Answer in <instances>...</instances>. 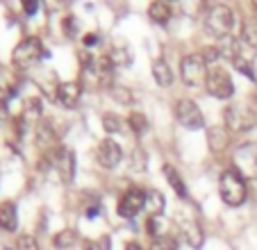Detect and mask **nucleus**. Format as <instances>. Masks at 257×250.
Returning a JSON list of instances; mask_svg holds the SVG:
<instances>
[{"instance_id": "nucleus-21", "label": "nucleus", "mask_w": 257, "mask_h": 250, "mask_svg": "<svg viewBox=\"0 0 257 250\" xmlns=\"http://www.w3.org/2000/svg\"><path fill=\"white\" fill-rule=\"evenodd\" d=\"M164 175H166V180H169L171 189H173L180 198H187V187H185V182H182V178L178 175V171H175L173 166H164Z\"/></svg>"}, {"instance_id": "nucleus-25", "label": "nucleus", "mask_w": 257, "mask_h": 250, "mask_svg": "<svg viewBox=\"0 0 257 250\" xmlns=\"http://www.w3.org/2000/svg\"><path fill=\"white\" fill-rule=\"evenodd\" d=\"M127 125H130L135 132H144L146 128H148V120H146V116L141 114V111H132L130 118H127Z\"/></svg>"}, {"instance_id": "nucleus-24", "label": "nucleus", "mask_w": 257, "mask_h": 250, "mask_svg": "<svg viewBox=\"0 0 257 250\" xmlns=\"http://www.w3.org/2000/svg\"><path fill=\"white\" fill-rule=\"evenodd\" d=\"M53 243L57 245V248H71V245L75 243V232H73V230L57 232V234H55V239H53Z\"/></svg>"}, {"instance_id": "nucleus-33", "label": "nucleus", "mask_w": 257, "mask_h": 250, "mask_svg": "<svg viewBox=\"0 0 257 250\" xmlns=\"http://www.w3.org/2000/svg\"><path fill=\"white\" fill-rule=\"evenodd\" d=\"M160 221L162 218L157 216V214H153L151 218H148V225H146V230H148V234H153L157 239V225H160Z\"/></svg>"}, {"instance_id": "nucleus-18", "label": "nucleus", "mask_w": 257, "mask_h": 250, "mask_svg": "<svg viewBox=\"0 0 257 250\" xmlns=\"http://www.w3.org/2000/svg\"><path fill=\"white\" fill-rule=\"evenodd\" d=\"M107 59H109V64H112L114 68L116 66H127V64L132 62V50L127 48V46H116V48L109 50Z\"/></svg>"}, {"instance_id": "nucleus-16", "label": "nucleus", "mask_w": 257, "mask_h": 250, "mask_svg": "<svg viewBox=\"0 0 257 250\" xmlns=\"http://www.w3.org/2000/svg\"><path fill=\"white\" fill-rule=\"evenodd\" d=\"M153 75H155V82L160 87H171L173 84V71H171V66L166 64L164 57H157L153 62Z\"/></svg>"}, {"instance_id": "nucleus-20", "label": "nucleus", "mask_w": 257, "mask_h": 250, "mask_svg": "<svg viewBox=\"0 0 257 250\" xmlns=\"http://www.w3.org/2000/svg\"><path fill=\"white\" fill-rule=\"evenodd\" d=\"M241 44H246L250 50H257V19H250L243 23Z\"/></svg>"}, {"instance_id": "nucleus-22", "label": "nucleus", "mask_w": 257, "mask_h": 250, "mask_svg": "<svg viewBox=\"0 0 257 250\" xmlns=\"http://www.w3.org/2000/svg\"><path fill=\"white\" fill-rule=\"evenodd\" d=\"M107 91H109V96H112L116 102H121V105H130V102L135 100V96H132L130 89L121 87V84H112V87L107 89Z\"/></svg>"}, {"instance_id": "nucleus-4", "label": "nucleus", "mask_w": 257, "mask_h": 250, "mask_svg": "<svg viewBox=\"0 0 257 250\" xmlns=\"http://www.w3.org/2000/svg\"><path fill=\"white\" fill-rule=\"evenodd\" d=\"M44 57H46L44 44H41L37 37H25L14 48V53H12V62H14V66H19V68H30L32 64H37Z\"/></svg>"}, {"instance_id": "nucleus-15", "label": "nucleus", "mask_w": 257, "mask_h": 250, "mask_svg": "<svg viewBox=\"0 0 257 250\" xmlns=\"http://www.w3.org/2000/svg\"><path fill=\"white\" fill-rule=\"evenodd\" d=\"M207 141H209V148H212L214 153H221V150H225L228 148V144H230V130L228 128H221V125L209 128L207 130Z\"/></svg>"}, {"instance_id": "nucleus-37", "label": "nucleus", "mask_w": 257, "mask_h": 250, "mask_svg": "<svg viewBox=\"0 0 257 250\" xmlns=\"http://www.w3.org/2000/svg\"><path fill=\"white\" fill-rule=\"evenodd\" d=\"M252 80L257 82V55H255V59H252Z\"/></svg>"}, {"instance_id": "nucleus-32", "label": "nucleus", "mask_w": 257, "mask_h": 250, "mask_svg": "<svg viewBox=\"0 0 257 250\" xmlns=\"http://www.w3.org/2000/svg\"><path fill=\"white\" fill-rule=\"evenodd\" d=\"M64 34H66L68 39H73L78 34V21H75V16H66V19H64Z\"/></svg>"}, {"instance_id": "nucleus-35", "label": "nucleus", "mask_w": 257, "mask_h": 250, "mask_svg": "<svg viewBox=\"0 0 257 250\" xmlns=\"http://www.w3.org/2000/svg\"><path fill=\"white\" fill-rule=\"evenodd\" d=\"M7 96H10V93L0 89V114H5L7 111Z\"/></svg>"}, {"instance_id": "nucleus-19", "label": "nucleus", "mask_w": 257, "mask_h": 250, "mask_svg": "<svg viewBox=\"0 0 257 250\" xmlns=\"http://www.w3.org/2000/svg\"><path fill=\"white\" fill-rule=\"evenodd\" d=\"M148 16H151L155 23H169V19H171V5L169 3H151V7H148Z\"/></svg>"}, {"instance_id": "nucleus-31", "label": "nucleus", "mask_w": 257, "mask_h": 250, "mask_svg": "<svg viewBox=\"0 0 257 250\" xmlns=\"http://www.w3.org/2000/svg\"><path fill=\"white\" fill-rule=\"evenodd\" d=\"M221 55H223V53H221V48H216V46H207V48L203 50V55H200V57H203L205 64H212V62H216Z\"/></svg>"}, {"instance_id": "nucleus-12", "label": "nucleus", "mask_w": 257, "mask_h": 250, "mask_svg": "<svg viewBox=\"0 0 257 250\" xmlns=\"http://www.w3.org/2000/svg\"><path fill=\"white\" fill-rule=\"evenodd\" d=\"M62 137V130H57V120L55 118H41L37 125V144L41 148H50L57 144V139Z\"/></svg>"}, {"instance_id": "nucleus-17", "label": "nucleus", "mask_w": 257, "mask_h": 250, "mask_svg": "<svg viewBox=\"0 0 257 250\" xmlns=\"http://www.w3.org/2000/svg\"><path fill=\"white\" fill-rule=\"evenodd\" d=\"M182 236H185V239L189 241V245H194V248L203 245V230H200V225L196 221L182 223Z\"/></svg>"}, {"instance_id": "nucleus-23", "label": "nucleus", "mask_w": 257, "mask_h": 250, "mask_svg": "<svg viewBox=\"0 0 257 250\" xmlns=\"http://www.w3.org/2000/svg\"><path fill=\"white\" fill-rule=\"evenodd\" d=\"M151 250H178V239L171 234H164V236H157L153 241Z\"/></svg>"}, {"instance_id": "nucleus-29", "label": "nucleus", "mask_w": 257, "mask_h": 250, "mask_svg": "<svg viewBox=\"0 0 257 250\" xmlns=\"http://www.w3.org/2000/svg\"><path fill=\"white\" fill-rule=\"evenodd\" d=\"M16 250H39V243H37V239L30 234H23L19 239V243H16Z\"/></svg>"}, {"instance_id": "nucleus-1", "label": "nucleus", "mask_w": 257, "mask_h": 250, "mask_svg": "<svg viewBox=\"0 0 257 250\" xmlns=\"http://www.w3.org/2000/svg\"><path fill=\"white\" fill-rule=\"evenodd\" d=\"M234 28V14L225 5H212L205 14V30L216 39H228Z\"/></svg>"}, {"instance_id": "nucleus-7", "label": "nucleus", "mask_w": 257, "mask_h": 250, "mask_svg": "<svg viewBox=\"0 0 257 250\" xmlns=\"http://www.w3.org/2000/svg\"><path fill=\"white\" fill-rule=\"evenodd\" d=\"M207 91L212 93L214 98H221V100H228L232 98L234 93V84H232V77L225 68H209L207 73V82H205Z\"/></svg>"}, {"instance_id": "nucleus-3", "label": "nucleus", "mask_w": 257, "mask_h": 250, "mask_svg": "<svg viewBox=\"0 0 257 250\" xmlns=\"http://www.w3.org/2000/svg\"><path fill=\"white\" fill-rule=\"evenodd\" d=\"M232 164H234V171L243 180H255L257 178V144H252V141L239 144L232 150Z\"/></svg>"}, {"instance_id": "nucleus-39", "label": "nucleus", "mask_w": 257, "mask_h": 250, "mask_svg": "<svg viewBox=\"0 0 257 250\" xmlns=\"http://www.w3.org/2000/svg\"><path fill=\"white\" fill-rule=\"evenodd\" d=\"M255 102H257V93H255Z\"/></svg>"}, {"instance_id": "nucleus-8", "label": "nucleus", "mask_w": 257, "mask_h": 250, "mask_svg": "<svg viewBox=\"0 0 257 250\" xmlns=\"http://www.w3.org/2000/svg\"><path fill=\"white\" fill-rule=\"evenodd\" d=\"M175 118H178L180 125H185L187 130H200L205 125L200 107L194 100H187V98L185 100H178V105H175Z\"/></svg>"}, {"instance_id": "nucleus-6", "label": "nucleus", "mask_w": 257, "mask_h": 250, "mask_svg": "<svg viewBox=\"0 0 257 250\" xmlns=\"http://www.w3.org/2000/svg\"><path fill=\"white\" fill-rule=\"evenodd\" d=\"M207 64L203 62L200 55H187L182 57V64H180V77L185 84L189 87H200L207 82Z\"/></svg>"}, {"instance_id": "nucleus-38", "label": "nucleus", "mask_w": 257, "mask_h": 250, "mask_svg": "<svg viewBox=\"0 0 257 250\" xmlns=\"http://www.w3.org/2000/svg\"><path fill=\"white\" fill-rule=\"evenodd\" d=\"M125 250H141V245H139V243H135V241H130Z\"/></svg>"}, {"instance_id": "nucleus-10", "label": "nucleus", "mask_w": 257, "mask_h": 250, "mask_svg": "<svg viewBox=\"0 0 257 250\" xmlns=\"http://www.w3.org/2000/svg\"><path fill=\"white\" fill-rule=\"evenodd\" d=\"M53 166L62 182H71L73 175H75V155H73V150L62 148V146L53 148Z\"/></svg>"}, {"instance_id": "nucleus-30", "label": "nucleus", "mask_w": 257, "mask_h": 250, "mask_svg": "<svg viewBox=\"0 0 257 250\" xmlns=\"http://www.w3.org/2000/svg\"><path fill=\"white\" fill-rule=\"evenodd\" d=\"M84 250H112V243H109V236H100V239H93L87 243Z\"/></svg>"}, {"instance_id": "nucleus-11", "label": "nucleus", "mask_w": 257, "mask_h": 250, "mask_svg": "<svg viewBox=\"0 0 257 250\" xmlns=\"http://www.w3.org/2000/svg\"><path fill=\"white\" fill-rule=\"evenodd\" d=\"M96 157H98V164H100L102 169H116L118 164H121V157H123V150L121 146L116 144L114 139H102L96 148Z\"/></svg>"}, {"instance_id": "nucleus-5", "label": "nucleus", "mask_w": 257, "mask_h": 250, "mask_svg": "<svg viewBox=\"0 0 257 250\" xmlns=\"http://www.w3.org/2000/svg\"><path fill=\"white\" fill-rule=\"evenodd\" d=\"M223 120L230 132H248L255 125V114L243 102H232L223 109Z\"/></svg>"}, {"instance_id": "nucleus-34", "label": "nucleus", "mask_w": 257, "mask_h": 250, "mask_svg": "<svg viewBox=\"0 0 257 250\" xmlns=\"http://www.w3.org/2000/svg\"><path fill=\"white\" fill-rule=\"evenodd\" d=\"M23 10H25V14L28 16H32V14H37V10H39V3H37V0H25Z\"/></svg>"}, {"instance_id": "nucleus-13", "label": "nucleus", "mask_w": 257, "mask_h": 250, "mask_svg": "<svg viewBox=\"0 0 257 250\" xmlns=\"http://www.w3.org/2000/svg\"><path fill=\"white\" fill-rule=\"evenodd\" d=\"M55 96H57L59 105L66 107V109H71V107H75L80 102L82 87H80L78 82H62V84L57 87V91H55Z\"/></svg>"}, {"instance_id": "nucleus-28", "label": "nucleus", "mask_w": 257, "mask_h": 250, "mask_svg": "<svg viewBox=\"0 0 257 250\" xmlns=\"http://www.w3.org/2000/svg\"><path fill=\"white\" fill-rule=\"evenodd\" d=\"M25 116H34V118H37V116H41V100L39 98H28V100H25Z\"/></svg>"}, {"instance_id": "nucleus-36", "label": "nucleus", "mask_w": 257, "mask_h": 250, "mask_svg": "<svg viewBox=\"0 0 257 250\" xmlns=\"http://www.w3.org/2000/svg\"><path fill=\"white\" fill-rule=\"evenodd\" d=\"M82 41H84V46H93V44H98V34H96V32H89L87 37L82 39Z\"/></svg>"}, {"instance_id": "nucleus-9", "label": "nucleus", "mask_w": 257, "mask_h": 250, "mask_svg": "<svg viewBox=\"0 0 257 250\" xmlns=\"http://www.w3.org/2000/svg\"><path fill=\"white\" fill-rule=\"evenodd\" d=\"M146 198H148V191H144V189H137V187L127 189L121 196V200H118V216L135 218L146 207Z\"/></svg>"}, {"instance_id": "nucleus-14", "label": "nucleus", "mask_w": 257, "mask_h": 250, "mask_svg": "<svg viewBox=\"0 0 257 250\" xmlns=\"http://www.w3.org/2000/svg\"><path fill=\"white\" fill-rule=\"evenodd\" d=\"M0 227L5 232H14L19 227V212H16L14 202H0Z\"/></svg>"}, {"instance_id": "nucleus-27", "label": "nucleus", "mask_w": 257, "mask_h": 250, "mask_svg": "<svg viewBox=\"0 0 257 250\" xmlns=\"http://www.w3.org/2000/svg\"><path fill=\"white\" fill-rule=\"evenodd\" d=\"M146 202H148V205H151L155 212H162V209H164V196H162L160 191H155V189H153V191H148V198H146Z\"/></svg>"}, {"instance_id": "nucleus-2", "label": "nucleus", "mask_w": 257, "mask_h": 250, "mask_svg": "<svg viewBox=\"0 0 257 250\" xmlns=\"http://www.w3.org/2000/svg\"><path fill=\"white\" fill-rule=\"evenodd\" d=\"M218 191H221V198H223L225 205L239 207L246 202V180L234 169H228L218 180Z\"/></svg>"}, {"instance_id": "nucleus-26", "label": "nucleus", "mask_w": 257, "mask_h": 250, "mask_svg": "<svg viewBox=\"0 0 257 250\" xmlns=\"http://www.w3.org/2000/svg\"><path fill=\"white\" fill-rule=\"evenodd\" d=\"M102 128H105L107 132H121L123 123H121V118H118L116 114H105L102 116Z\"/></svg>"}]
</instances>
